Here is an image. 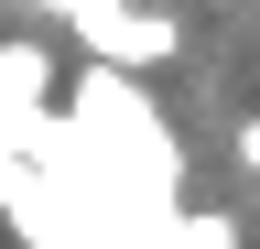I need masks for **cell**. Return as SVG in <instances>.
Returning a JSON list of instances; mask_svg holds the SVG:
<instances>
[{"label": "cell", "mask_w": 260, "mask_h": 249, "mask_svg": "<svg viewBox=\"0 0 260 249\" xmlns=\"http://www.w3.org/2000/svg\"><path fill=\"white\" fill-rule=\"evenodd\" d=\"M76 33H87L98 65H130V76H152V65H174V54H184V22L141 11V0H87V11H76Z\"/></svg>", "instance_id": "cell-1"}, {"label": "cell", "mask_w": 260, "mask_h": 249, "mask_svg": "<svg viewBox=\"0 0 260 249\" xmlns=\"http://www.w3.org/2000/svg\"><path fill=\"white\" fill-rule=\"evenodd\" d=\"M0 76H11V130H22V119H32V87H44V54L11 44V54H0Z\"/></svg>", "instance_id": "cell-2"}, {"label": "cell", "mask_w": 260, "mask_h": 249, "mask_svg": "<svg viewBox=\"0 0 260 249\" xmlns=\"http://www.w3.org/2000/svg\"><path fill=\"white\" fill-rule=\"evenodd\" d=\"M239 163H249V173H260V119H239Z\"/></svg>", "instance_id": "cell-3"}, {"label": "cell", "mask_w": 260, "mask_h": 249, "mask_svg": "<svg viewBox=\"0 0 260 249\" xmlns=\"http://www.w3.org/2000/svg\"><path fill=\"white\" fill-rule=\"evenodd\" d=\"M44 11H65V22H76V11H87V0H44Z\"/></svg>", "instance_id": "cell-4"}]
</instances>
